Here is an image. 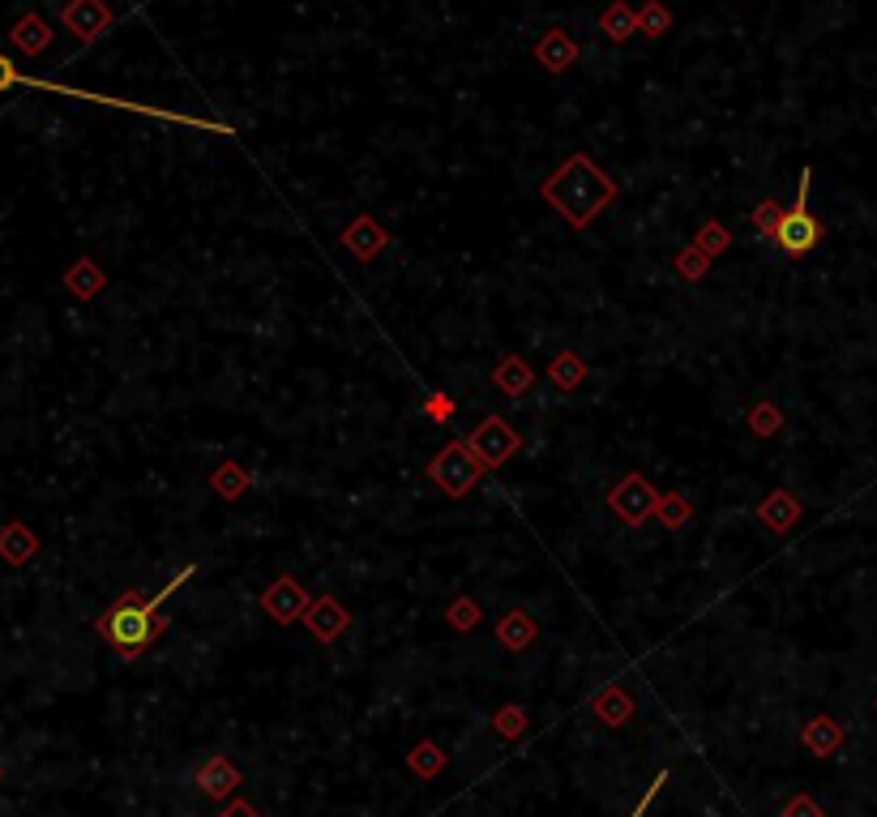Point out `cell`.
I'll return each mask as SVG.
<instances>
[{"label": "cell", "mask_w": 877, "mask_h": 817, "mask_svg": "<svg viewBox=\"0 0 877 817\" xmlns=\"http://www.w3.org/2000/svg\"><path fill=\"white\" fill-rule=\"evenodd\" d=\"M749 433H754V437H774V433H783V411L774 407V403H754V407H749Z\"/></svg>", "instance_id": "obj_29"}, {"label": "cell", "mask_w": 877, "mask_h": 817, "mask_svg": "<svg viewBox=\"0 0 877 817\" xmlns=\"http://www.w3.org/2000/svg\"><path fill=\"white\" fill-rule=\"evenodd\" d=\"M672 26V13L660 0H647V9H638V31H647V39H660Z\"/></svg>", "instance_id": "obj_30"}, {"label": "cell", "mask_w": 877, "mask_h": 817, "mask_svg": "<svg viewBox=\"0 0 877 817\" xmlns=\"http://www.w3.org/2000/svg\"><path fill=\"white\" fill-rule=\"evenodd\" d=\"M801 501H796V493H787V488H774L767 493L762 501H758V510L754 518L771 531V535H787V531H796V522H801Z\"/></svg>", "instance_id": "obj_13"}, {"label": "cell", "mask_w": 877, "mask_h": 817, "mask_svg": "<svg viewBox=\"0 0 877 817\" xmlns=\"http://www.w3.org/2000/svg\"><path fill=\"white\" fill-rule=\"evenodd\" d=\"M694 245H698V249H702L707 257H720V253H727V249H732V232H727L723 223H715V218H711V223H702V227H698Z\"/></svg>", "instance_id": "obj_28"}, {"label": "cell", "mask_w": 877, "mask_h": 817, "mask_svg": "<svg viewBox=\"0 0 877 817\" xmlns=\"http://www.w3.org/2000/svg\"><path fill=\"white\" fill-rule=\"evenodd\" d=\"M779 218H783V205L774 202V198H767V202H758V210H754V232L771 240L774 227H779Z\"/></svg>", "instance_id": "obj_32"}, {"label": "cell", "mask_w": 877, "mask_h": 817, "mask_svg": "<svg viewBox=\"0 0 877 817\" xmlns=\"http://www.w3.org/2000/svg\"><path fill=\"white\" fill-rule=\"evenodd\" d=\"M428 479L441 488V497L463 501L466 493L484 479V466L475 462L466 441H450V446H441V450L428 459Z\"/></svg>", "instance_id": "obj_5"}, {"label": "cell", "mask_w": 877, "mask_h": 817, "mask_svg": "<svg viewBox=\"0 0 877 817\" xmlns=\"http://www.w3.org/2000/svg\"><path fill=\"white\" fill-rule=\"evenodd\" d=\"M343 249L356 257L360 265H372L377 257L390 249V232H386L372 214H356V218L343 227Z\"/></svg>", "instance_id": "obj_10"}, {"label": "cell", "mask_w": 877, "mask_h": 817, "mask_svg": "<svg viewBox=\"0 0 877 817\" xmlns=\"http://www.w3.org/2000/svg\"><path fill=\"white\" fill-rule=\"evenodd\" d=\"M407 770L419 774V779H432V774H441L446 770V754L432 745V741H419L412 754H407Z\"/></svg>", "instance_id": "obj_26"}, {"label": "cell", "mask_w": 877, "mask_h": 817, "mask_svg": "<svg viewBox=\"0 0 877 817\" xmlns=\"http://www.w3.org/2000/svg\"><path fill=\"white\" fill-rule=\"evenodd\" d=\"M479 616H484V613H479V604H475L471 595H459V600L446 608V620H450L459 634H471V629L479 625Z\"/></svg>", "instance_id": "obj_31"}, {"label": "cell", "mask_w": 877, "mask_h": 817, "mask_svg": "<svg viewBox=\"0 0 877 817\" xmlns=\"http://www.w3.org/2000/svg\"><path fill=\"white\" fill-rule=\"evenodd\" d=\"M309 591H305V582L300 578H292V573H283V578H274L265 591H261V613L270 616L274 625H296V620H305V608H309Z\"/></svg>", "instance_id": "obj_8"}, {"label": "cell", "mask_w": 877, "mask_h": 817, "mask_svg": "<svg viewBox=\"0 0 877 817\" xmlns=\"http://www.w3.org/2000/svg\"><path fill=\"white\" fill-rule=\"evenodd\" d=\"M13 86H31V91H48V95H64V99H82V103H99V107H120V111H142V116H155V120H171V125H189V129H210V133H223L232 138L227 125H214V120H198V116H180V111H167V107H146V103H129V99H107V95H91V91H78V86H60V82H44V78H31L22 73L9 56H0V95L13 91Z\"/></svg>", "instance_id": "obj_3"}, {"label": "cell", "mask_w": 877, "mask_h": 817, "mask_svg": "<svg viewBox=\"0 0 877 817\" xmlns=\"http://www.w3.org/2000/svg\"><path fill=\"white\" fill-rule=\"evenodd\" d=\"M591 711L604 719L608 727H620L625 719L633 715V698H629L620 685H608V689H600V698L591 702Z\"/></svg>", "instance_id": "obj_24"}, {"label": "cell", "mask_w": 877, "mask_h": 817, "mask_svg": "<svg viewBox=\"0 0 877 817\" xmlns=\"http://www.w3.org/2000/svg\"><path fill=\"white\" fill-rule=\"evenodd\" d=\"M655 518L664 531H680L694 522V501L680 497V493H660V506H655Z\"/></svg>", "instance_id": "obj_25"}, {"label": "cell", "mask_w": 877, "mask_h": 817, "mask_svg": "<svg viewBox=\"0 0 877 817\" xmlns=\"http://www.w3.org/2000/svg\"><path fill=\"white\" fill-rule=\"evenodd\" d=\"M801 741H805V749H809V754L830 758V754L839 749V741H843V727H839V723H834L830 715H818V719H809V723H805Z\"/></svg>", "instance_id": "obj_22"}, {"label": "cell", "mask_w": 877, "mask_h": 817, "mask_svg": "<svg viewBox=\"0 0 877 817\" xmlns=\"http://www.w3.org/2000/svg\"><path fill=\"white\" fill-rule=\"evenodd\" d=\"M664 783H668V774H655V783L647 788V796L638 801V809H633V814H629V817H647V809H651V801L660 796V788H664Z\"/></svg>", "instance_id": "obj_36"}, {"label": "cell", "mask_w": 877, "mask_h": 817, "mask_svg": "<svg viewBox=\"0 0 877 817\" xmlns=\"http://www.w3.org/2000/svg\"><path fill=\"white\" fill-rule=\"evenodd\" d=\"M497 732H501L506 741H518V736L526 732V711H522V707H501V711H497Z\"/></svg>", "instance_id": "obj_33"}, {"label": "cell", "mask_w": 877, "mask_h": 817, "mask_svg": "<svg viewBox=\"0 0 877 817\" xmlns=\"http://www.w3.org/2000/svg\"><path fill=\"white\" fill-rule=\"evenodd\" d=\"M193 783L206 792L210 801H227V796H236V788L245 783V774L236 770L232 758H223V754H210L202 767L193 770Z\"/></svg>", "instance_id": "obj_12"}, {"label": "cell", "mask_w": 877, "mask_h": 817, "mask_svg": "<svg viewBox=\"0 0 877 817\" xmlns=\"http://www.w3.org/2000/svg\"><path fill=\"white\" fill-rule=\"evenodd\" d=\"M218 817H261V814L253 809V805H249V801H236V805H227V809H223Z\"/></svg>", "instance_id": "obj_37"}, {"label": "cell", "mask_w": 877, "mask_h": 817, "mask_svg": "<svg viewBox=\"0 0 877 817\" xmlns=\"http://www.w3.org/2000/svg\"><path fill=\"white\" fill-rule=\"evenodd\" d=\"M52 39L56 35L44 13H22V17L13 22V31H9V44L22 51V56H44V51L52 48Z\"/></svg>", "instance_id": "obj_16"}, {"label": "cell", "mask_w": 877, "mask_h": 817, "mask_svg": "<svg viewBox=\"0 0 877 817\" xmlns=\"http://www.w3.org/2000/svg\"><path fill=\"white\" fill-rule=\"evenodd\" d=\"M497 642L506 647V651H526L531 642H535V620L522 613V608H510V613L497 620Z\"/></svg>", "instance_id": "obj_19"}, {"label": "cell", "mask_w": 877, "mask_h": 817, "mask_svg": "<svg viewBox=\"0 0 877 817\" xmlns=\"http://www.w3.org/2000/svg\"><path fill=\"white\" fill-rule=\"evenodd\" d=\"M35 553H39V535H35L22 518H13V522L0 526V561L17 569V565L35 561Z\"/></svg>", "instance_id": "obj_15"}, {"label": "cell", "mask_w": 877, "mask_h": 817, "mask_svg": "<svg viewBox=\"0 0 877 817\" xmlns=\"http://www.w3.org/2000/svg\"><path fill=\"white\" fill-rule=\"evenodd\" d=\"M783 817H822V809H818V801H814V796H805V792H801V796H792V801L783 805Z\"/></svg>", "instance_id": "obj_35"}, {"label": "cell", "mask_w": 877, "mask_h": 817, "mask_svg": "<svg viewBox=\"0 0 877 817\" xmlns=\"http://www.w3.org/2000/svg\"><path fill=\"white\" fill-rule=\"evenodd\" d=\"M305 625H309V634L317 642H339L343 634H347V625H352V613H347V604H339L334 595H317L309 608H305Z\"/></svg>", "instance_id": "obj_11"}, {"label": "cell", "mask_w": 877, "mask_h": 817, "mask_svg": "<svg viewBox=\"0 0 877 817\" xmlns=\"http://www.w3.org/2000/svg\"><path fill=\"white\" fill-rule=\"evenodd\" d=\"M600 31H604V39H613V44H629V39L638 35V9L613 0V4L600 13Z\"/></svg>", "instance_id": "obj_23"}, {"label": "cell", "mask_w": 877, "mask_h": 817, "mask_svg": "<svg viewBox=\"0 0 877 817\" xmlns=\"http://www.w3.org/2000/svg\"><path fill=\"white\" fill-rule=\"evenodd\" d=\"M466 446H471V454H475V462H479L484 471H497V466H506V462L522 450V437H518V428L510 419L488 415V419H479V424L471 428Z\"/></svg>", "instance_id": "obj_7"}, {"label": "cell", "mask_w": 877, "mask_h": 817, "mask_svg": "<svg viewBox=\"0 0 877 817\" xmlns=\"http://www.w3.org/2000/svg\"><path fill=\"white\" fill-rule=\"evenodd\" d=\"M493 386H497L501 394H510V399H522V394H531V386H535V368H531L522 356L497 359V368H493Z\"/></svg>", "instance_id": "obj_18"}, {"label": "cell", "mask_w": 877, "mask_h": 817, "mask_svg": "<svg viewBox=\"0 0 877 817\" xmlns=\"http://www.w3.org/2000/svg\"><path fill=\"white\" fill-rule=\"evenodd\" d=\"M0 774H4V767H0Z\"/></svg>", "instance_id": "obj_38"}, {"label": "cell", "mask_w": 877, "mask_h": 817, "mask_svg": "<svg viewBox=\"0 0 877 817\" xmlns=\"http://www.w3.org/2000/svg\"><path fill=\"white\" fill-rule=\"evenodd\" d=\"M198 573V565H185L180 573H171L155 595H138V591H125L120 600H111L104 608V616L95 620V634L104 638L107 647L120 655V660H138L155 647L158 638L167 634V616H163V604Z\"/></svg>", "instance_id": "obj_1"}, {"label": "cell", "mask_w": 877, "mask_h": 817, "mask_svg": "<svg viewBox=\"0 0 877 817\" xmlns=\"http://www.w3.org/2000/svg\"><path fill=\"white\" fill-rule=\"evenodd\" d=\"M424 415H428L432 424H450V419H454V399H450V394H428V399H424Z\"/></svg>", "instance_id": "obj_34"}, {"label": "cell", "mask_w": 877, "mask_h": 817, "mask_svg": "<svg viewBox=\"0 0 877 817\" xmlns=\"http://www.w3.org/2000/svg\"><path fill=\"white\" fill-rule=\"evenodd\" d=\"M711 261H715V257H707L698 245H689V249H680V253L672 257V270H676L685 283H698V279L711 274Z\"/></svg>", "instance_id": "obj_27"}, {"label": "cell", "mask_w": 877, "mask_h": 817, "mask_svg": "<svg viewBox=\"0 0 877 817\" xmlns=\"http://www.w3.org/2000/svg\"><path fill=\"white\" fill-rule=\"evenodd\" d=\"M578 56H582V48H578V39L569 35V31H544L540 39H535V60L548 69V73H566V69H573L578 64Z\"/></svg>", "instance_id": "obj_14"}, {"label": "cell", "mask_w": 877, "mask_h": 817, "mask_svg": "<svg viewBox=\"0 0 877 817\" xmlns=\"http://www.w3.org/2000/svg\"><path fill=\"white\" fill-rule=\"evenodd\" d=\"M60 22H64V31H69L73 39L95 44L107 26L116 22V13L107 9V0H64V4H60Z\"/></svg>", "instance_id": "obj_9"}, {"label": "cell", "mask_w": 877, "mask_h": 817, "mask_svg": "<svg viewBox=\"0 0 877 817\" xmlns=\"http://www.w3.org/2000/svg\"><path fill=\"white\" fill-rule=\"evenodd\" d=\"M809 185H814V171L805 167V171H801V185H796V205L779 218V227H774V236H771V245L783 257L814 253L826 236V227L809 214Z\"/></svg>", "instance_id": "obj_4"}, {"label": "cell", "mask_w": 877, "mask_h": 817, "mask_svg": "<svg viewBox=\"0 0 877 817\" xmlns=\"http://www.w3.org/2000/svg\"><path fill=\"white\" fill-rule=\"evenodd\" d=\"M655 506H660V488L642 471H625L608 488V510L625 526H647V518H655Z\"/></svg>", "instance_id": "obj_6"}, {"label": "cell", "mask_w": 877, "mask_h": 817, "mask_svg": "<svg viewBox=\"0 0 877 817\" xmlns=\"http://www.w3.org/2000/svg\"><path fill=\"white\" fill-rule=\"evenodd\" d=\"M548 381L561 394H578L582 381H586V359H578V352H557L553 364H548Z\"/></svg>", "instance_id": "obj_21"}, {"label": "cell", "mask_w": 877, "mask_h": 817, "mask_svg": "<svg viewBox=\"0 0 877 817\" xmlns=\"http://www.w3.org/2000/svg\"><path fill=\"white\" fill-rule=\"evenodd\" d=\"M210 488L223 497V501H240L249 488H253V475L240 466V462H218L210 471Z\"/></svg>", "instance_id": "obj_20"}, {"label": "cell", "mask_w": 877, "mask_h": 817, "mask_svg": "<svg viewBox=\"0 0 877 817\" xmlns=\"http://www.w3.org/2000/svg\"><path fill=\"white\" fill-rule=\"evenodd\" d=\"M104 287H107L104 265L91 261V257H78V261L64 270V292H69L73 300H95Z\"/></svg>", "instance_id": "obj_17"}, {"label": "cell", "mask_w": 877, "mask_h": 817, "mask_svg": "<svg viewBox=\"0 0 877 817\" xmlns=\"http://www.w3.org/2000/svg\"><path fill=\"white\" fill-rule=\"evenodd\" d=\"M617 180L591 158V154H569L566 163L540 185V198L566 218L573 232H586L608 205L617 202Z\"/></svg>", "instance_id": "obj_2"}]
</instances>
